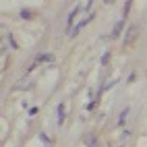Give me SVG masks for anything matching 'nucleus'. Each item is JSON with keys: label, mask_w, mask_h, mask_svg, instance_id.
Here are the masks:
<instances>
[{"label": "nucleus", "mask_w": 147, "mask_h": 147, "mask_svg": "<svg viewBox=\"0 0 147 147\" xmlns=\"http://www.w3.org/2000/svg\"><path fill=\"white\" fill-rule=\"evenodd\" d=\"M83 143H85L87 147H100V143H97V137H95V133H87V135H83Z\"/></svg>", "instance_id": "obj_1"}, {"label": "nucleus", "mask_w": 147, "mask_h": 147, "mask_svg": "<svg viewBox=\"0 0 147 147\" xmlns=\"http://www.w3.org/2000/svg\"><path fill=\"white\" fill-rule=\"evenodd\" d=\"M29 83H31V77H29V73H27V75L23 77V79H21V81H19V83L15 85V89H17V91H21V89H25V87H27Z\"/></svg>", "instance_id": "obj_2"}, {"label": "nucleus", "mask_w": 147, "mask_h": 147, "mask_svg": "<svg viewBox=\"0 0 147 147\" xmlns=\"http://www.w3.org/2000/svg\"><path fill=\"white\" fill-rule=\"evenodd\" d=\"M122 29H124V21H118V23L114 25V31H112V37H114V40L122 33Z\"/></svg>", "instance_id": "obj_3"}, {"label": "nucleus", "mask_w": 147, "mask_h": 147, "mask_svg": "<svg viewBox=\"0 0 147 147\" xmlns=\"http://www.w3.org/2000/svg\"><path fill=\"white\" fill-rule=\"evenodd\" d=\"M35 62H37V64H40V62H54V56H52V54H42V56H37Z\"/></svg>", "instance_id": "obj_4"}, {"label": "nucleus", "mask_w": 147, "mask_h": 147, "mask_svg": "<svg viewBox=\"0 0 147 147\" xmlns=\"http://www.w3.org/2000/svg\"><path fill=\"white\" fill-rule=\"evenodd\" d=\"M137 35V27H131L129 29V33H126V37H124V44H131V40Z\"/></svg>", "instance_id": "obj_5"}, {"label": "nucleus", "mask_w": 147, "mask_h": 147, "mask_svg": "<svg viewBox=\"0 0 147 147\" xmlns=\"http://www.w3.org/2000/svg\"><path fill=\"white\" fill-rule=\"evenodd\" d=\"M126 114H129V108H124V110H122L120 118H118V126H124V118H126Z\"/></svg>", "instance_id": "obj_6"}, {"label": "nucleus", "mask_w": 147, "mask_h": 147, "mask_svg": "<svg viewBox=\"0 0 147 147\" xmlns=\"http://www.w3.org/2000/svg\"><path fill=\"white\" fill-rule=\"evenodd\" d=\"M62 118H64V104H60V106H58V120L62 122Z\"/></svg>", "instance_id": "obj_7"}, {"label": "nucleus", "mask_w": 147, "mask_h": 147, "mask_svg": "<svg viewBox=\"0 0 147 147\" xmlns=\"http://www.w3.org/2000/svg\"><path fill=\"white\" fill-rule=\"evenodd\" d=\"M129 137H131V135H129V133H124V135H122V137H120V145H124V143H126V141H129Z\"/></svg>", "instance_id": "obj_8"}, {"label": "nucleus", "mask_w": 147, "mask_h": 147, "mask_svg": "<svg viewBox=\"0 0 147 147\" xmlns=\"http://www.w3.org/2000/svg\"><path fill=\"white\" fill-rule=\"evenodd\" d=\"M108 58H110V52H106V54H104V58H102V64H106V62H108Z\"/></svg>", "instance_id": "obj_9"}, {"label": "nucleus", "mask_w": 147, "mask_h": 147, "mask_svg": "<svg viewBox=\"0 0 147 147\" xmlns=\"http://www.w3.org/2000/svg\"><path fill=\"white\" fill-rule=\"evenodd\" d=\"M104 2H106V4H112V2H114V0H104Z\"/></svg>", "instance_id": "obj_10"}]
</instances>
